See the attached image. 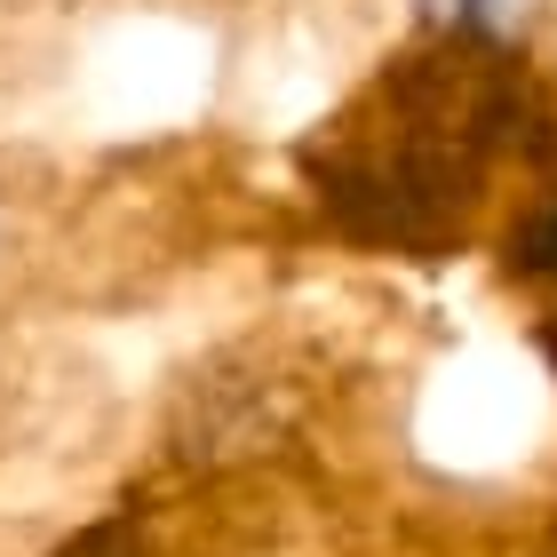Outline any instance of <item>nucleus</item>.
Returning a JSON list of instances; mask_svg holds the SVG:
<instances>
[{
	"instance_id": "f257e3e1",
	"label": "nucleus",
	"mask_w": 557,
	"mask_h": 557,
	"mask_svg": "<svg viewBox=\"0 0 557 557\" xmlns=\"http://www.w3.org/2000/svg\"><path fill=\"white\" fill-rule=\"evenodd\" d=\"M64 557H120V534H88V542H72Z\"/></svg>"
}]
</instances>
